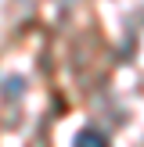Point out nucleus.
Masks as SVG:
<instances>
[{
	"label": "nucleus",
	"instance_id": "1",
	"mask_svg": "<svg viewBox=\"0 0 144 147\" xmlns=\"http://www.w3.org/2000/svg\"><path fill=\"white\" fill-rule=\"evenodd\" d=\"M76 147H105V136L86 129V133H79V136H76Z\"/></svg>",
	"mask_w": 144,
	"mask_h": 147
}]
</instances>
